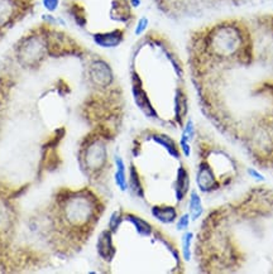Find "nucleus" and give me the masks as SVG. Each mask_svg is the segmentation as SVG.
Segmentation results:
<instances>
[{"mask_svg": "<svg viewBox=\"0 0 273 274\" xmlns=\"http://www.w3.org/2000/svg\"><path fill=\"white\" fill-rule=\"evenodd\" d=\"M91 39L100 48H117L124 42L125 28H114V29L105 31V32L91 33Z\"/></svg>", "mask_w": 273, "mask_h": 274, "instance_id": "0eeeda50", "label": "nucleus"}, {"mask_svg": "<svg viewBox=\"0 0 273 274\" xmlns=\"http://www.w3.org/2000/svg\"><path fill=\"white\" fill-rule=\"evenodd\" d=\"M48 54V41L43 33H32L19 43L17 58L24 67H36Z\"/></svg>", "mask_w": 273, "mask_h": 274, "instance_id": "39448f33", "label": "nucleus"}, {"mask_svg": "<svg viewBox=\"0 0 273 274\" xmlns=\"http://www.w3.org/2000/svg\"><path fill=\"white\" fill-rule=\"evenodd\" d=\"M60 4H61V0H42V7L47 13H56Z\"/></svg>", "mask_w": 273, "mask_h": 274, "instance_id": "4468645a", "label": "nucleus"}, {"mask_svg": "<svg viewBox=\"0 0 273 274\" xmlns=\"http://www.w3.org/2000/svg\"><path fill=\"white\" fill-rule=\"evenodd\" d=\"M195 157L194 184L203 200L211 206L230 200L240 194L248 176V166L238 150L211 127L196 128L193 142Z\"/></svg>", "mask_w": 273, "mask_h": 274, "instance_id": "f03ea898", "label": "nucleus"}, {"mask_svg": "<svg viewBox=\"0 0 273 274\" xmlns=\"http://www.w3.org/2000/svg\"><path fill=\"white\" fill-rule=\"evenodd\" d=\"M193 258L205 274L273 272V190L251 186L205 211Z\"/></svg>", "mask_w": 273, "mask_h": 274, "instance_id": "f257e3e1", "label": "nucleus"}, {"mask_svg": "<svg viewBox=\"0 0 273 274\" xmlns=\"http://www.w3.org/2000/svg\"><path fill=\"white\" fill-rule=\"evenodd\" d=\"M104 210V201L91 189L70 192L62 200V220L83 236L93 233Z\"/></svg>", "mask_w": 273, "mask_h": 274, "instance_id": "7ed1b4c3", "label": "nucleus"}, {"mask_svg": "<svg viewBox=\"0 0 273 274\" xmlns=\"http://www.w3.org/2000/svg\"><path fill=\"white\" fill-rule=\"evenodd\" d=\"M149 27V19L148 17L143 15V17L139 18L135 22L134 29H133V33H134L135 37H142V36L146 35V32L148 31Z\"/></svg>", "mask_w": 273, "mask_h": 274, "instance_id": "f8f14e48", "label": "nucleus"}, {"mask_svg": "<svg viewBox=\"0 0 273 274\" xmlns=\"http://www.w3.org/2000/svg\"><path fill=\"white\" fill-rule=\"evenodd\" d=\"M193 223L191 221L190 218V214L188 212H182L180 216H178V219L176 220L175 225H176V230L177 231H186L188 230V228H190V224Z\"/></svg>", "mask_w": 273, "mask_h": 274, "instance_id": "ddd939ff", "label": "nucleus"}, {"mask_svg": "<svg viewBox=\"0 0 273 274\" xmlns=\"http://www.w3.org/2000/svg\"><path fill=\"white\" fill-rule=\"evenodd\" d=\"M89 82L100 90H112L115 86V75L112 65L101 57H94L89 61L88 69Z\"/></svg>", "mask_w": 273, "mask_h": 274, "instance_id": "423d86ee", "label": "nucleus"}, {"mask_svg": "<svg viewBox=\"0 0 273 274\" xmlns=\"http://www.w3.org/2000/svg\"><path fill=\"white\" fill-rule=\"evenodd\" d=\"M19 14L18 0H0V29L12 24Z\"/></svg>", "mask_w": 273, "mask_h": 274, "instance_id": "6e6552de", "label": "nucleus"}, {"mask_svg": "<svg viewBox=\"0 0 273 274\" xmlns=\"http://www.w3.org/2000/svg\"><path fill=\"white\" fill-rule=\"evenodd\" d=\"M129 2V5L133 8V9H137L142 5V0H128Z\"/></svg>", "mask_w": 273, "mask_h": 274, "instance_id": "2eb2a0df", "label": "nucleus"}, {"mask_svg": "<svg viewBox=\"0 0 273 274\" xmlns=\"http://www.w3.org/2000/svg\"><path fill=\"white\" fill-rule=\"evenodd\" d=\"M105 135H95L86 140L81 150V166L89 177L99 179L109 168V142Z\"/></svg>", "mask_w": 273, "mask_h": 274, "instance_id": "20e7f679", "label": "nucleus"}, {"mask_svg": "<svg viewBox=\"0 0 273 274\" xmlns=\"http://www.w3.org/2000/svg\"><path fill=\"white\" fill-rule=\"evenodd\" d=\"M194 240H195V233L190 230H186L181 236V254H182L185 263L193 260L194 257Z\"/></svg>", "mask_w": 273, "mask_h": 274, "instance_id": "9b49d317", "label": "nucleus"}, {"mask_svg": "<svg viewBox=\"0 0 273 274\" xmlns=\"http://www.w3.org/2000/svg\"><path fill=\"white\" fill-rule=\"evenodd\" d=\"M187 212L190 214V218L193 223H196V221L200 220L205 214L204 200L195 187H193V190L190 191V195H188Z\"/></svg>", "mask_w": 273, "mask_h": 274, "instance_id": "9d476101", "label": "nucleus"}, {"mask_svg": "<svg viewBox=\"0 0 273 274\" xmlns=\"http://www.w3.org/2000/svg\"><path fill=\"white\" fill-rule=\"evenodd\" d=\"M113 163H114V182L119 191H128V169L124 159L120 155H114L113 157Z\"/></svg>", "mask_w": 273, "mask_h": 274, "instance_id": "1a4fd4ad", "label": "nucleus"}]
</instances>
